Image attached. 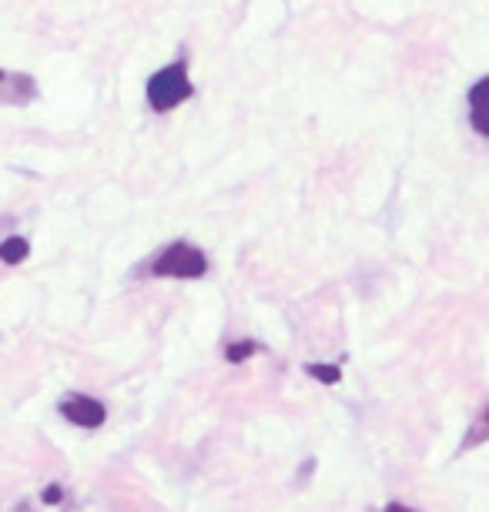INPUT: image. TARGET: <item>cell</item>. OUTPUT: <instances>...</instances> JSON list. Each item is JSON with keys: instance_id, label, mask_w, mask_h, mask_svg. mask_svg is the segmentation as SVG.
I'll return each instance as SVG.
<instances>
[{"instance_id": "1", "label": "cell", "mask_w": 489, "mask_h": 512, "mask_svg": "<svg viewBox=\"0 0 489 512\" xmlns=\"http://www.w3.org/2000/svg\"><path fill=\"white\" fill-rule=\"evenodd\" d=\"M191 94H195V84H191L185 61H175V64L161 67V71H155L148 77V88H145L148 108L155 114L175 111L178 104H185L191 98Z\"/></svg>"}, {"instance_id": "2", "label": "cell", "mask_w": 489, "mask_h": 512, "mask_svg": "<svg viewBox=\"0 0 489 512\" xmlns=\"http://www.w3.org/2000/svg\"><path fill=\"white\" fill-rule=\"evenodd\" d=\"M151 272L158 278H201L208 272V258H205V251L188 245V241H175V245H168L155 258Z\"/></svg>"}, {"instance_id": "3", "label": "cell", "mask_w": 489, "mask_h": 512, "mask_svg": "<svg viewBox=\"0 0 489 512\" xmlns=\"http://www.w3.org/2000/svg\"><path fill=\"white\" fill-rule=\"evenodd\" d=\"M61 412L67 422L81 425V429H98V425L104 422V405L98 399H88V395H71V399L61 402Z\"/></svg>"}, {"instance_id": "4", "label": "cell", "mask_w": 489, "mask_h": 512, "mask_svg": "<svg viewBox=\"0 0 489 512\" xmlns=\"http://www.w3.org/2000/svg\"><path fill=\"white\" fill-rule=\"evenodd\" d=\"M469 124L479 138H489V77L476 81L469 91Z\"/></svg>"}, {"instance_id": "5", "label": "cell", "mask_w": 489, "mask_h": 512, "mask_svg": "<svg viewBox=\"0 0 489 512\" xmlns=\"http://www.w3.org/2000/svg\"><path fill=\"white\" fill-rule=\"evenodd\" d=\"M27 251H31V245H27L24 238H7L4 245H0V262L7 265H21L27 258Z\"/></svg>"}, {"instance_id": "6", "label": "cell", "mask_w": 489, "mask_h": 512, "mask_svg": "<svg viewBox=\"0 0 489 512\" xmlns=\"http://www.w3.org/2000/svg\"><path fill=\"white\" fill-rule=\"evenodd\" d=\"M305 372L312 375V379H319L322 385H335L342 379V369L339 365H322V362H312V365H305Z\"/></svg>"}, {"instance_id": "7", "label": "cell", "mask_w": 489, "mask_h": 512, "mask_svg": "<svg viewBox=\"0 0 489 512\" xmlns=\"http://www.w3.org/2000/svg\"><path fill=\"white\" fill-rule=\"evenodd\" d=\"M255 352H258V345L252 342V338H245V342H235V345H228V349H225V359L238 365V362L252 359Z\"/></svg>"}, {"instance_id": "8", "label": "cell", "mask_w": 489, "mask_h": 512, "mask_svg": "<svg viewBox=\"0 0 489 512\" xmlns=\"http://www.w3.org/2000/svg\"><path fill=\"white\" fill-rule=\"evenodd\" d=\"M44 502H61V489H57V486L44 489Z\"/></svg>"}, {"instance_id": "9", "label": "cell", "mask_w": 489, "mask_h": 512, "mask_svg": "<svg viewBox=\"0 0 489 512\" xmlns=\"http://www.w3.org/2000/svg\"><path fill=\"white\" fill-rule=\"evenodd\" d=\"M386 512H412V509H406V506H389Z\"/></svg>"}, {"instance_id": "10", "label": "cell", "mask_w": 489, "mask_h": 512, "mask_svg": "<svg viewBox=\"0 0 489 512\" xmlns=\"http://www.w3.org/2000/svg\"><path fill=\"white\" fill-rule=\"evenodd\" d=\"M483 425H486V429H489V409H486V415H483Z\"/></svg>"}, {"instance_id": "11", "label": "cell", "mask_w": 489, "mask_h": 512, "mask_svg": "<svg viewBox=\"0 0 489 512\" xmlns=\"http://www.w3.org/2000/svg\"><path fill=\"white\" fill-rule=\"evenodd\" d=\"M0 81H4V74H0Z\"/></svg>"}]
</instances>
